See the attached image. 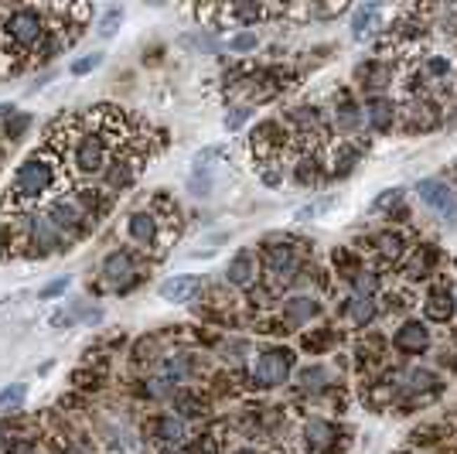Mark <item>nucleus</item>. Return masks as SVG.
I'll use <instances>...</instances> for the list:
<instances>
[{
  "mask_svg": "<svg viewBox=\"0 0 457 454\" xmlns=\"http://www.w3.org/2000/svg\"><path fill=\"white\" fill-rule=\"evenodd\" d=\"M65 185V160L55 151H34L27 154L18 171H14V185H11V209H34V205H48L55 195H62L58 188Z\"/></svg>",
  "mask_w": 457,
  "mask_h": 454,
  "instance_id": "f257e3e1",
  "label": "nucleus"
},
{
  "mask_svg": "<svg viewBox=\"0 0 457 454\" xmlns=\"http://www.w3.org/2000/svg\"><path fill=\"white\" fill-rule=\"evenodd\" d=\"M51 34L48 7H0V41L25 58H38Z\"/></svg>",
  "mask_w": 457,
  "mask_h": 454,
  "instance_id": "f03ea898",
  "label": "nucleus"
},
{
  "mask_svg": "<svg viewBox=\"0 0 457 454\" xmlns=\"http://www.w3.org/2000/svg\"><path fill=\"white\" fill-rule=\"evenodd\" d=\"M25 256L31 260H45L51 253H62V249H69V240H65V233L51 222L45 212H31L25 222Z\"/></svg>",
  "mask_w": 457,
  "mask_h": 454,
  "instance_id": "7ed1b4c3",
  "label": "nucleus"
},
{
  "mask_svg": "<svg viewBox=\"0 0 457 454\" xmlns=\"http://www.w3.org/2000/svg\"><path fill=\"white\" fill-rule=\"evenodd\" d=\"M45 215H48L51 222L65 233V240L72 242V240H79V236H86L93 226H96V219L93 215H86L82 212V205L76 202V195H55L48 205H45Z\"/></svg>",
  "mask_w": 457,
  "mask_h": 454,
  "instance_id": "20e7f679",
  "label": "nucleus"
},
{
  "mask_svg": "<svg viewBox=\"0 0 457 454\" xmlns=\"http://www.w3.org/2000/svg\"><path fill=\"white\" fill-rule=\"evenodd\" d=\"M290 369H294L290 348H266V352H259L253 366V383L256 386H280V383H287Z\"/></svg>",
  "mask_w": 457,
  "mask_h": 454,
  "instance_id": "39448f33",
  "label": "nucleus"
},
{
  "mask_svg": "<svg viewBox=\"0 0 457 454\" xmlns=\"http://www.w3.org/2000/svg\"><path fill=\"white\" fill-rule=\"evenodd\" d=\"M100 277H102V284L113 287V291H130L137 284V260H133V253L130 249H113L102 260Z\"/></svg>",
  "mask_w": 457,
  "mask_h": 454,
  "instance_id": "423d86ee",
  "label": "nucleus"
},
{
  "mask_svg": "<svg viewBox=\"0 0 457 454\" xmlns=\"http://www.w3.org/2000/svg\"><path fill=\"white\" fill-rule=\"evenodd\" d=\"M416 195H420V202L433 209V212L440 215L444 222H457V195L454 188H447L444 181H437V178H423L420 185H416Z\"/></svg>",
  "mask_w": 457,
  "mask_h": 454,
  "instance_id": "0eeeda50",
  "label": "nucleus"
},
{
  "mask_svg": "<svg viewBox=\"0 0 457 454\" xmlns=\"http://www.w3.org/2000/svg\"><path fill=\"white\" fill-rule=\"evenodd\" d=\"M297 270H301V260H297V253H294L290 246H270V249H266V267H263V273H266L273 284H290Z\"/></svg>",
  "mask_w": 457,
  "mask_h": 454,
  "instance_id": "6e6552de",
  "label": "nucleus"
},
{
  "mask_svg": "<svg viewBox=\"0 0 457 454\" xmlns=\"http://www.w3.org/2000/svg\"><path fill=\"white\" fill-rule=\"evenodd\" d=\"M127 236L140 249H154L157 240H161V219L151 212V209H140V212H133L127 219Z\"/></svg>",
  "mask_w": 457,
  "mask_h": 454,
  "instance_id": "1a4fd4ad",
  "label": "nucleus"
},
{
  "mask_svg": "<svg viewBox=\"0 0 457 454\" xmlns=\"http://www.w3.org/2000/svg\"><path fill=\"white\" fill-rule=\"evenodd\" d=\"M137 171H140V158H133V154H120V158H113V164L106 167V174H102V191H123L137 181Z\"/></svg>",
  "mask_w": 457,
  "mask_h": 454,
  "instance_id": "9d476101",
  "label": "nucleus"
},
{
  "mask_svg": "<svg viewBox=\"0 0 457 454\" xmlns=\"http://www.w3.org/2000/svg\"><path fill=\"white\" fill-rule=\"evenodd\" d=\"M304 444L311 454H331L338 448V427H334L331 420L311 417L304 424Z\"/></svg>",
  "mask_w": 457,
  "mask_h": 454,
  "instance_id": "9b49d317",
  "label": "nucleus"
},
{
  "mask_svg": "<svg viewBox=\"0 0 457 454\" xmlns=\"http://www.w3.org/2000/svg\"><path fill=\"white\" fill-rule=\"evenodd\" d=\"M198 291H202V277H195V273H175V277H168V280L157 287L161 301H168V304H184V301H191Z\"/></svg>",
  "mask_w": 457,
  "mask_h": 454,
  "instance_id": "f8f14e48",
  "label": "nucleus"
},
{
  "mask_svg": "<svg viewBox=\"0 0 457 454\" xmlns=\"http://www.w3.org/2000/svg\"><path fill=\"white\" fill-rule=\"evenodd\" d=\"M256 270H259V260H256L253 249H239V253L228 260L226 280L232 284V287H253Z\"/></svg>",
  "mask_w": 457,
  "mask_h": 454,
  "instance_id": "ddd939ff",
  "label": "nucleus"
},
{
  "mask_svg": "<svg viewBox=\"0 0 457 454\" xmlns=\"http://www.w3.org/2000/svg\"><path fill=\"white\" fill-rule=\"evenodd\" d=\"M144 434H147L151 441H157V444L175 448V444H181V441H184V424H181L175 413H171V417H151V420H147V427H144Z\"/></svg>",
  "mask_w": 457,
  "mask_h": 454,
  "instance_id": "4468645a",
  "label": "nucleus"
},
{
  "mask_svg": "<svg viewBox=\"0 0 457 454\" xmlns=\"http://www.w3.org/2000/svg\"><path fill=\"white\" fill-rule=\"evenodd\" d=\"M393 345L400 348V352H407V355H416V352H423V348L430 345V331H427V324H420V321H407V324L396 331Z\"/></svg>",
  "mask_w": 457,
  "mask_h": 454,
  "instance_id": "2eb2a0df",
  "label": "nucleus"
},
{
  "mask_svg": "<svg viewBox=\"0 0 457 454\" xmlns=\"http://www.w3.org/2000/svg\"><path fill=\"white\" fill-rule=\"evenodd\" d=\"M379 18H382L379 4H362L355 14H352V41H365V38H372V31L379 27Z\"/></svg>",
  "mask_w": 457,
  "mask_h": 454,
  "instance_id": "dca6fc26",
  "label": "nucleus"
},
{
  "mask_svg": "<svg viewBox=\"0 0 457 454\" xmlns=\"http://www.w3.org/2000/svg\"><path fill=\"white\" fill-rule=\"evenodd\" d=\"M369 123H372V130H379V134H386L389 127H393V116H396V109H393V103L389 99H382V96H372L369 103H365V113H362Z\"/></svg>",
  "mask_w": 457,
  "mask_h": 454,
  "instance_id": "f3484780",
  "label": "nucleus"
},
{
  "mask_svg": "<svg viewBox=\"0 0 457 454\" xmlns=\"http://www.w3.org/2000/svg\"><path fill=\"white\" fill-rule=\"evenodd\" d=\"M318 315V304H314V297H287L283 301V318L294 321V324H304V321H311Z\"/></svg>",
  "mask_w": 457,
  "mask_h": 454,
  "instance_id": "a211bd4d",
  "label": "nucleus"
},
{
  "mask_svg": "<svg viewBox=\"0 0 457 454\" xmlns=\"http://www.w3.org/2000/svg\"><path fill=\"white\" fill-rule=\"evenodd\" d=\"M358 79H362V85H369V89H382V85L393 82V69L382 65V62H369V65L358 69Z\"/></svg>",
  "mask_w": 457,
  "mask_h": 454,
  "instance_id": "6ab92c4d",
  "label": "nucleus"
},
{
  "mask_svg": "<svg viewBox=\"0 0 457 454\" xmlns=\"http://www.w3.org/2000/svg\"><path fill=\"white\" fill-rule=\"evenodd\" d=\"M451 301H454V297L447 294V291H433L423 308H427V315H430L433 321H447L454 315V304H451Z\"/></svg>",
  "mask_w": 457,
  "mask_h": 454,
  "instance_id": "aec40b11",
  "label": "nucleus"
},
{
  "mask_svg": "<svg viewBox=\"0 0 457 454\" xmlns=\"http://www.w3.org/2000/svg\"><path fill=\"white\" fill-rule=\"evenodd\" d=\"M27 400V383H11L0 390V413H11V410H21Z\"/></svg>",
  "mask_w": 457,
  "mask_h": 454,
  "instance_id": "412c9836",
  "label": "nucleus"
},
{
  "mask_svg": "<svg viewBox=\"0 0 457 454\" xmlns=\"http://www.w3.org/2000/svg\"><path fill=\"white\" fill-rule=\"evenodd\" d=\"M188 188H191V195H198V198H208V195L215 191V171H208V167H191Z\"/></svg>",
  "mask_w": 457,
  "mask_h": 454,
  "instance_id": "4be33fe9",
  "label": "nucleus"
},
{
  "mask_svg": "<svg viewBox=\"0 0 457 454\" xmlns=\"http://www.w3.org/2000/svg\"><path fill=\"white\" fill-rule=\"evenodd\" d=\"M120 25H123V7H106L96 31H100V38H113L120 31Z\"/></svg>",
  "mask_w": 457,
  "mask_h": 454,
  "instance_id": "5701e85b",
  "label": "nucleus"
},
{
  "mask_svg": "<svg viewBox=\"0 0 457 454\" xmlns=\"http://www.w3.org/2000/svg\"><path fill=\"white\" fill-rule=\"evenodd\" d=\"M228 18H236V21H243V25H256L266 11L259 7V4H232V7H226Z\"/></svg>",
  "mask_w": 457,
  "mask_h": 454,
  "instance_id": "b1692460",
  "label": "nucleus"
},
{
  "mask_svg": "<svg viewBox=\"0 0 457 454\" xmlns=\"http://www.w3.org/2000/svg\"><path fill=\"white\" fill-rule=\"evenodd\" d=\"M297 383H301V390H321L328 383V369L325 366H307V369L297 373Z\"/></svg>",
  "mask_w": 457,
  "mask_h": 454,
  "instance_id": "393cba45",
  "label": "nucleus"
},
{
  "mask_svg": "<svg viewBox=\"0 0 457 454\" xmlns=\"http://www.w3.org/2000/svg\"><path fill=\"white\" fill-rule=\"evenodd\" d=\"M256 45H259V34H256V31H239V34H232V38H228V52H232V55L256 52Z\"/></svg>",
  "mask_w": 457,
  "mask_h": 454,
  "instance_id": "a878e982",
  "label": "nucleus"
},
{
  "mask_svg": "<svg viewBox=\"0 0 457 454\" xmlns=\"http://www.w3.org/2000/svg\"><path fill=\"white\" fill-rule=\"evenodd\" d=\"M331 205H334V198H331V195H325V198H318V202H307V205H301V209L294 212V219H297V222H311V219H318L321 212H328Z\"/></svg>",
  "mask_w": 457,
  "mask_h": 454,
  "instance_id": "bb28decb",
  "label": "nucleus"
},
{
  "mask_svg": "<svg viewBox=\"0 0 457 454\" xmlns=\"http://www.w3.org/2000/svg\"><path fill=\"white\" fill-rule=\"evenodd\" d=\"M175 406H178L184 417H202L205 413V403L198 400V397H191V393H178V397H175Z\"/></svg>",
  "mask_w": 457,
  "mask_h": 454,
  "instance_id": "cd10ccee",
  "label": "nucleus"
},
{
  "mask_svg": "<svg viewBox=\"0 0 457 454\" xmlns=\"http://www.w3.org/2000/svg\"><path fill=\"white\" fill-rule=\"evenodd\" d=\"M250 116H253V106H232L226 113V120H222V127H226L228 134H236V130H239V127H243Z\"/></svg>",
  "mask_w": 457,
  "mask_h": 454,
  "instance_id": "c85d7f7f",
  "label": "nucleus"
},
{
  "mask_svg": "<svg viewBox=\"0 0 457 454\" xmlns=\"http://www.w3.org/2000/svg\"><path fill=\"white\" fill-rule=\"evenodd\" d=\"M102 58H106V55H102V52L82 55V58H76V62H72L69 69H72V76H89L93 69H100V65H102Z\"/></svg>",
  "mask_w": 457,
  "mask_h": 454,
  "instance_id": "c756f323",
  "label": "nucleus"
},
{
  "mask_svg": "<svg viewBox=\"0 0 457 454\" xmlns=\"http://www.w3.org/2000/svg\"><path fill=\"white\" fill-rule=\"evenodd\" d=\"M427 72H430L433 79L447 82V76H451V58H444V55H430V58H427Z\"/></svg>",
  "mask_w": 457,
  "mask_h": 454,
  "instance_id": "7c9ffc66",
  "label": "nucleus"
},
{
  "mask_svg": "<svg viewBox=\"0 0 457 454\" xmlns=\"http://www.w3.org/2000/svg\"><path fill=\"white\" fill-rule=\"evenodd\" d=\"M181 45H184V48H188V45H195L198 52H215V48H219V45H215V38H212V34H202V31H198V34H184V38H181Z\"/></svg>",
  "mask_w": 457,
  "mask_h": 454,
  "instance_id": "2f4dec72",
  "label": "nucleus"
},
{
  "mask_svg": "<svg viewBox=\"0 0 457 454\" xmlns=\"http://www.w3.org/2000/svg\"><path fill=\"white\" fill-rule=\"evenodd\" d=\"M27 127H31V116L18 113L14 120H7V127H4V137H7V140H18V137H25Z\"/></svg>",
  "mask_w": 457,
  "mask_h": 454,
  "instance_id": "473e14b6",
  "label": "nucleus"
},
{
  "mask_svg": "<svg viewBox=\"0 0 457 454\" xmlns=\"http://www.w3.org/2000/svg\"><path fill=\"white\" fill-rule=\"evenodd\" d=\"M372 304H369V297H352V318L358 321V324H369L372 321Z\"/></svg>",
  "mask_w": 457,
  "mask_h": 454,
  "instance_id": "72a5a7b5",
  "label": "nucleus"
},
{
  "mask_svg": "<svg viewBox=\"0 0 457 454\" xmlns=\"http://www.w3.org/2000/svg\"><path fill=\"white\" fill-rule=\"evenodd\" d=\"M362 120H365V116H362V113H355V106H352L348 99H341V109H338V123L352 130V127H358Z\"/></svg>",
  "mask_w": 457,
  "mask_h": 454,
  "instance_id": "f704fd0d",
  "label": "nucleus"
},
{
  "mask_svg": "<svg viewBox=\"0 0 457 454\" xmlns=\"http://www.w3.org/2000/svg\"><path fill=\"white\" fill-rule=\"evenodd\" d=\"M69 284H72V280H69V277H58V280H51V284H45V287H41V301H48V297H58V294H65V291H69Z\"/></svg>",
  "mask_w": 457,
  "mask_h": 454,
  "instance_id": "c9c22d12",
  "label": "nucleus"
},
{
  "mask_svg": "<svg viewBox=\"0 0 457 454\" xmlns=\"http://www.w3.org/2000/svg\"><path fill=\"white\" fill-rule=\"evenodd\" d=\"M382 253L396 260V256L403 253V236H400V233H393V236H382Z\"/></svg>",
  "mask_w": 457,
  "mask_h": 454,
  "instance_id": "e433bc0d",
  "label": "nucleus"
},
{
  "mask_svg": "<svg viewBox=\"0 0 457 454\" xmlns=\"http://www.w3.org/2000/svg\"><path fill=\"white\" fill-rule=\"evenodd\" d=\"M154 352H157V342H154V338H140L137 348H133V359H137V362H147V359H154Z\"/></svg>",
  "mask_w": 457,
  "mask_h": 454,
  "instance_id": "4c0bfd02",
  "label": "nucleus"
},
{
  "mask_svg": "<svg viewBox=\"0 0 457 454\" xmlns=\"http://www.w3.org/2000/svg\"><path fill=\"white\" fill-rule=\"evenodd\" d=\"M400 198H403V188H389L386 195H379V198H376V209H386V205H396Z\"/></svg>",
  "mask_w": 457,
  "mask_h": 454,
  "instance_id": "58836bf2",
  "label": "nucleus"
},
{
  "mask_svg": "<svg viewBox=\"0 0 457 454\" xmlns=\"http://www.w3.org/2000/svg\"><path fill=\"white\" fill-rule=\"evenodd\" d=\"M18 116V106L14 103H0V120H14Z\"/></svg>",
  "mask_w": 457,
  "mask_h": 454,
  "instance_id": "ea45409f",
  "label": "nucleus"
},
{
  "mask_svg": "<svg viewBox=\"0 0 457 454\" xmlns=\"http://www.w3.org/2000/svg\"><path fill=\"white\" fill-rule=\"evenodd\" d=\"M236 454H259V451H256V448H239Z\"/></svg>",
  "mask_w": 457,
  "mask_h": 454,
  "instance_id": "a19ab883",
  "label": "nucleus"
},
{
  "mask_svg": "<svg viewBox=\"0 0 457 454\" xmlns=\"http://www.w3.org/2000/svg\"><path fill=\"white\" fill-rule=\"evenodd\" d=\"M62 454H86V451H79V448H65Z\"/></svg>",
  "mask_w": 457,
  "mask_h": 454,
  "instance_id": "79ce46f5",
  "label": "nucleus"
}]
</instances>
